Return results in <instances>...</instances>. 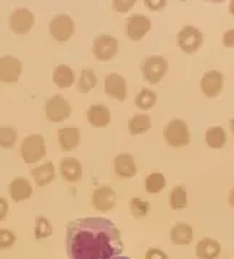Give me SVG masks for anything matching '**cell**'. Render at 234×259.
Returning <instances> with one entry per match:
<instances>
[{
  "label": "cell",
  "mask_w": 234,
  "mask_h": 259,
  "mask_svg": "<svg viewBox=\"0 0 234 259\" xmlns=\"http://www.w3.org/2000/svg\"><path fill=\"white\" fill-rule=\"evenodd\" d=\"M124 250L121 232L104 217L76 219L66 227L69 259H112Z\"/></svg>",
  "instance_id": "cell-1"
},
{
  "label": "cell",
  "mask_w": 234,
  "mask_h": 259,
  "mask_svg": "<svg viewBox=\"0 0 234 259\" xmlns=\"http://www.w3.org/2000/svg\"><path fill=\"white\" fill-rule=\"evenodd\" d=\"M21 156L25 163L34 165L42 160L47 156V144L45 139L41 134H31L26 136L21 144Z\"/></svg>",
  "instance_id": "cell-2"
},
{
  "label": "cell",
  "mask_w": 234,
  "mask_h": 259,
  "mask_svg": "<svg viewBox=\"0 0 234 259\" xmlns=\"http://www.w3.org/2000/svg\"><path fill=\"white\" fill-rule=\"evenodd\" d=\"M164 140L172 147H185L191 143V131L188 124L180 118L170 119L163 130Z\"/></svg>",
  "instance_id": "cell-3"
},
{
  "label": "cell",
  "mask_w": 234,
  "mask_h": 259,
  "mask_svg": "<svg viewBox=\"0 0 234 259\" xmlns=\"http://www.w3.org/2000/svg\"><path fill=\"white\" fill-rule=\"evenodd\" d=\"M169 70V63L162 56H149L141 63V73L144 80L150 84L162 82Z\"/></svg>",
  "instance_id": "cell-4"
},
{
  "label": "cell",
  "mask_w": 234,
  "mask_h": 259,
  "mask_svg": "<svg viewBox=\"0 0 234 259\" xmlns=\"http://www.w3.org/2000/svg\"><path fill=\"white\" fill-rule=\"evenodd\" d=\"M176 39H177V46L179 48L185 53V54H195L198 51L202 42H204V35L202 32L199 31L198 28L192 26V25H186L183 26L177 35H176Z\"/></svg>",
  "instance_id": "cell-5"
},
{
  "label": "cell",
  "mask_w": 234,
  "mask_h": 259,
  "mask_svg": "<svg viewBox=\"0 0 234 259\" xmlns=\"http://www.w3.org/2000/svg\"><path fill=\"white\" fill-rule=\"evenodd\" d=\"M71 112L70 102L61 95H54L45 102V117L50 122H63L70 117Z\"/></svg>",
  "instance_id": "cell-6"
},
{
  "label": "cell",
  "mask_w": 234,
  "mask_h": 259,
  "mask_svg": "<svg viewBox=\"0 0 234 259\" xmlns=\"http://www.w3.org/2000/svg\"><path fill=\"white\" fill-rule=\"evenodd\" d=\"M118 50H119V42L114 35L102 34V35H98L93 39L92 51H93L95 59L99 60V61L112 60L118 54Z\"/></svg>",
  "instance_id": "cell-7"
},
{
  "label": "cell",
  "mask_w": 234,
  "mask_h": 259,
  "mask_svg": "<svg viewBox=\"0 0 234 259\" xmlns=\"http://www.w3.org/2000/svg\"><path fill=\"white\" fill-rule=\"evenodd\" d=\"M48 29H50V35L56 41L64 42V41L70 39L71 35L74 34L76 25H74V19L71 16L61 13L51 19Z\"/></svg>",
  "instance_id": "cell-8"
},
{
  "label": "cell",
  "mask_w": 234,
  "mask_h": 259,
  "mask_svg": "<svg viewBox=\"0 0 234 259\" xmlns=\"http://www.w3.org/2000/svg\"><path fill=\"white\" fill-rule=\"evenodd\" d=\"M117 191L108 185L98 187L92 194V205L99 212H108L114 210L117 205Z\"/></svg>",
  "instance_id": "cell-9"
},
{
  "label": "cell",
  "mask_w": 234,
  "mask_h": 259,
  "mask_svg": "<svg viewBox=\"0 0 234 259\" xmlns=\"http://www.w3.org/2000/svg\"><path fill=\"white\" fill-rule=\"evenodd\" d=\"M150 29H152V21L146 15L135 13L129 16L125 22V35L128 36L131 41H141L149 34Z\"/></svg>",
  "instance_id": "cell-10"
},
{
  "label": "cell",
  "mask_w": 234,
  "mask_h": 259,
  "mask_svg": "<svg viewBox=\"0 0 234 259\" xmlns=\"http://www.w3.org/2000/svg\"><path fill=\"white\" fill-rule=\"evenodd\" d=\"M9 22H11V29H12L15 34L25 35V34H28L34 28V25H35V16H34V13L31 12L29 9L19 8V9L13 11Z\"/></svg>",
  "instance_id": "cell-11"
},
{
  "label": "cell",
  "mask_w": 234,
  "mask_h": 259,
  "mask_svg": "<svg viewBox=\"0 0 234 259\" xmlns=\"http://www.w3.org/2000/svg\"><path fill=\"white\" fill-rule=\"evenodd\" d=\"M22 74V63L15 56H3L0 59V82L15 83Z\"/></svg>",
  "instance_id": "cell-12"
},
{
  "label": "cell",
  "mask_w": 234,
  "mask_h": 259,
  "mask_svg": "<svg viewBox=\"0 0 234 259\" xmlns=\"http://www.w3.org/2000/svg\"><path fill=\"white\" fill-rule=\"evenodd\" d=\"M201 91L207 98H217L224 88V74L218 70H208L204 73L201 82Z\"/></svg>",
  "instance_id": "cell-13"
},
{
  "label": "cell",
  "mask_w": 234,
  "mask_h": 259,
  "mask_svg": "<svg viewBox=\"0 0 234 259\" xmlns=\"http://www.w3.org/2000/svg\"><path fill=\"white\" fill-rule=\"evenodd\" d=\"M104 89H105V94L112 99H117L119 102H124L127 99V94H128L127 80L119 73H109L106 76Z\"/></svg>",
  "instance_id": "cell-14"
},
{
  "label": "cell",
  "mask_w": 234,
  "mask_h": 259,
  "mask_svg": "<svg viewBox=\"0 0 234 259\" xmlns=\"http://www.w3.org/2000/svg\"><path fill=\"white\" fill-rule=\"evenodd\" d=\"M114 174L122 179H131L137 175V165L134 156L129 153H119L114 159Z\"/></svg>",
  "instance_id": "cell-15"
},
{
  "label": "cell",
  "mask_w": 234,
  "mask_h": 259,
  "mask_svg": "<svg viewBox=\"0 0 234 259\" xmlns=\"http://www.w3.org/2000/svg\"><path fill=\"white\" fill-rule=\"evenodd\" d=\"M86 117H87L89 124L95 128L108 127L111 124V119H112L109 108L106 105H102V104H93V105L89 106Z\"/></svg>",
  "instance_id": "cell-16"
},
{
  "label": "cell",
  "mask_w": 234,
  "mask_h": 259,
  "mask_svg": "<svg viewBox=\"0 0 234 259\" xmlns=\"http://www.w3.org/2000/svg\"><path fill=\"white\" fill-rule=\"evenodd\" d=\"M60 174L70 184H77L83 177L82 163L76 157H64L60 162Z\"/></svg>",
  "instance_id": "cell-17"
},
{
  "label": "cell",
  "mask_w": 234,
  "mask_h": 259,
  "mask_svg": "<svg viewBox=\"0 0 234 259\" xmlns=\"http://www.w3.org/2000/svg\"><path fill=\"white\" fill-rule=\"evenodd\" d=\"M195 253L199 259H217L221 255V245L215 239L202 237L195 247Z\"/></svg>",
  "instance_id": "cell-18"
},
{
  "label": "cell",
  "mask_w": 234,
  "mask_h": 259,
  "mask_svg": "<svg viewBox=\"0 0 234 259\" xmlns=\"http://www.w3.org/2000/svg\"><path fill=\"white\" fill-rule=\"evenodd\" d=\"M80 140H82V134L77 127H64L59 130L60 147L64 152L74 150L80 144Z\"/></svg>",
  "instance_id": "cell-19"
},
{
  "label": "cell",
  "mask_w": 234,
  "mask_h": 259,
  "mask_svg": "<svg viewBox=\"0 0 234 259\" xmlns=\"http://www.w3.org/2000/svg\"><path fill=\"white\" fill-rule=\"evenodd\" d=\"M34 189L32 185L29 184L28 179L22 177H18L13 179L9 185V195L15 202H21V201L28 200L32 195Z\"/></svg>",
  "instance_id": "cell-20"
},
{
  "label": "cell",
  "mask_w": 234,
  "mask_h": 259,
  "mask_svg": "<svg viewBox=\"0 0 234 259\" xmlns=\"http://www.w3.org/2000/svg\"><path fill=\"white\" fill-rule=\"evenodd\" d=\"M31 175L35 181L36 187H47L56 179V167L53 162H44L42 165L31 169Z\"/></svg>",
  "instance_id": "cell-21"
},
{
  "label": "cell",
  "mask_w": 234,
  "mask_h": 259,
  "mask_svg": "<svg viewBox=\"0 0 234 259\" xmlns=\"http://www.w3.org/2000/svg\"><path fill=\"white\" fill-rule=\"evenodd\" d=\"M194 239V229L188 223H176L170 230V240L177 246H186Z\"/></svg>",
  "instance_id": "cell-22"
},
{
  "label": "cell",
  "mask_w": 234,
  "mask_h": 259,
  "mask_svg": "<svg viewBox=\"0 0 234 259\" xmlns=\"http://www.w3.org/2000/svg\"><path fill=\"white\" fill-rule=\"evenodd\" d=\"M53 82L59 88H70L73 83L76 82V74L74 70L69 67L67 64H60L53 71Z\"/></svg>",
  "instance_id": "cell-23"
},
{
  "label": "cell",
  "mask_w": 234,
  "mask_h": 259,
  "mask_svg": "<svg viewBox=\"0 0 234 259\" xmlns=\"http://www.w3.org/2000/svg\"><path fill=\"white\" fill-rule=\"evenodd\" d=\"M152 128V118L147 114H135L128 121V131L131 136H140Z\"/></svg>",
  "instance_id": "cell-24"
},
{
  "label": "cell",
  "mask_w": 234,
  "mask_h": 259,
  "mask_svg": "<svg viewBox=\"0 0 234 259\" xmlns=\"http://www.w3.org/2000/svg\"><path fill=\"white\" fill-rule=\"evenodd\" d=\"M205 143L211 149H222L227 143V133L222 127H210L205 133Z\"/></svg>",
  "instance_id": "cell-25"
},
{
  "label": "cell",
  "mask_w": 234,
  "mask_h": 259,
  "mask_svg": "<svg viewBox=\"0 0 234 259\" xmlns=\"http://www.w3.org/2000/svg\"><path fill=\"white\" fill-rule=\"evenodd\" d=\"M156 102H157V94L152 89H149V88H143L134 98L135 106L138 109H144V111L152 109L153 106L156 105Z\"/></svg>",
  "instance_id": "cell-26"
},
{
  "label": "cell",
  "mask_w": 234,
  "mask_h": 259,
  "mask_svg": "<svg viewBox=\"0 0 234 259\" xmlns=\"http://www.w3.org/2000/svg\"><path fill=\"white\" fill-rule=\"evenodd\" d=\"M169 204L173 210H183L188 205V191L183 185H177L170 191Z\"/></svg>",
  "instance_id": "cell-27"
},
{
  "label": "cell",
  "mask_w": 234,
  "mask_h": 259,
  "mask_svg": "<svg viewBox=\"0 0 234 259\" xmlns=\"http://www.w3.org/2000/svg\"><path fill=\"white\" fill-rule=\"evenodd\" d=\"M96 84H98V77H96L95 71L90 70V69L82 70L80 77L77 80V91L80 94H89L92 89L96 88Z\"/></svg>",
  "instance_id": "cell-28"
},
{
  "label": "cell",
  "mask_w": 234,
  "mask_h": 259,
  "mask_svg": "<svg viewBox=\"0 0 234 259\" xmlns=\"http://www.w3.org/2000/svg\"><path fill=\"white\" fill-rule=\"evenodd\" d=\"M53 232H54L53 224H51V222L48 220L47 217L38 215L35 219V227H34V236H35L36 240L47 239V237L53 235Z\"/></svg>",
  "instance_id": "cell-29"
},
{
  "label": "cell",
  "mask_w": 234,
  "mask_h": 259,
  "mask_svg": "<svg viewBox=\"0 0 234 259\" xmlns=\"http://www.w3.org/2000/svg\"><path fill=\"white\" fill-rule=\"evenodd\" d=\"M144 187L149 194H159L166 187V178L162 172H153L146 178Z\"/></svg>",
  "instance_id": "cell-30"
},
{
  "label": "cell",
  "mask_w": 234,
  "mask_h": 259,
  "mask_svg": "<svg viewBox=\"0 0 234 259\" xmlns=\"http://www.w3.org/2000/svg\"><path fill=\"white\" fill-rule=\"evenodd\" d=\"M128 205L131 215L135 217V219H143V217H146V215L149 214V211H150V204H149V201L143 200L140 197L131 198Z\"/></svg>",
  "instance_id": "cell-31"
},
{
  "label": "cell",
  "mask_w": 234,
  "mask_h": 259,
  "mask_svg": "<svg viewBox=\"0 0 234 259\" xmlns=\"http://www.w3.org/2000/svg\"><path fill=\"white\" fill-rule=\"evenodd\" d=\"M18 142V131L13 127H0V147L12 149Z\"/></svg>",
  "instance_id": "cell-32"
},
{
  "label": "cell",
  "mask_w": 234,
  "mask_h": 259,
  "mask_svg": "<svg viewBox=\"0 0 234 259\" xmlns=\"http://www.w3.org/2000/svg\"><path fill=\"white\" fill-rule=\"evenodd\" d=\"M16 243V235L9 229H0V249H9Z\"/></svg>",
  "instance_id": "cell-33"
},
{
  "label": "cell",
  "mask_w": 234,
  "mask_h": 259,
  "mask_svg": "<svg viewBox=\"0 0 234 259\" xmlns=\"http://www.w3.org/2000/svg\"><path fill=\"white\" fill-rule=\"evenodd\" d=\"M135 5V0H114L112 2V8L114 11H117L119 13H127L129 12Z\"/></svg>",
  "instance_id": "cell-34"
},
{
  "label": "cell",
  "mask_w": 234,
  "mask_h": 259,
  "mask_svg": "<svg viewBox=\"0 0 234 259\" xmlns=\"http://www.w3.org/2000/svg\"><path fill=\"white\" fill-rule=\"evenodd\" d=\"M144 259H169V255H167L164 250L159 249V247H150V249L146 252Z\"/></svg>",
  "instance_id": "cell-35"
},
{
  "label": "cell",
  "mask_w": 234,
  "mask_h": 259,
  "mask_svg": "<svg viewBox=\"0 0 234 259\" xmlns=\"http://www.w3.org/2000/svg\"><path fill=\"white\" fill-rule=\"evenodd\" d=\"M167 2L166 0H144V6L150 11H160L166 8Z\"/></svg>",
  "instance_id": "cell-36"
},
{
  "label": "cell",
  "mask_w": 234,
  "mask_h": 259,
  "mask_svg": "<svg viewBox=\"0 0 234 259\" xmlns=\"http://www.w3.org/2000/svg\"><path fill=\"white\" fill-rule=\"evenodd\" d=\"M222 46L227 48H234V28L224 32V35H222Z\"/></svg>",
  "instance_id": "cell-37"
},
{
  "label": "cell",
  "mask_w": 234,
  "mask_h": 259,
  "mask_svg": "<svg viewBox=\"0 0 234 259\" xmlns=\"http://www.w3.org/2000/svg\"><path fill=\"white\" fill-rule=\"evenodd\" d=\"M8 211H9V204H8V201H6V198L0 197V222L6 219Z\"/></svg>",
  "instance_id": "cell-38"
},
{
  "label": "cell",
  "mask_w": 234,
  "mask_h": 259,
  "mask_svg": "<svg viewBox=\"0 0 234 259\" xmlns=\"http://www.w3.org/2000/svg\"><path fill=\"white\" fill-rule=\"evenodd\" d=\"M228 204L234 208V188L230 191V195H228Z\"/></svg>",
  "instance_id": "cell-39"
},
{
  "label": "cell",
  "mask_w": 234,
  "mask_h": 259,
  "mask_svg": "<svg viewBox=\"0 0 234 259\" xmlns=\"http://www.w3.org/2000/svg\"><path fill=\"white\" fill-rule=\"evenodd\" d=\"M228 11H230V13L234 16V0L230 2V5H228Z\"/></svg>",
  "instance_id": "cell-40"
},
{
  "label": "cell",
  "mask_w": 234,
  "mask_h": 259,
  "mask_svg": "<svg viewBox=\"0 0 234 259\" xmlns=\"http://www.w3.org/2000/svg\"><path fill=\"white\" fill-rule=\"evenodd\" d=\"M230 130H231V133L234 134V118H231V119H230Z\"/></svg>",
  "instance_id": "cell-41"
},
{
  "label": "cell",
  "mask_w": 234,
  "mask_h": 259,
  "mask_svg": "<svg viewBox=\"0 0 234 259\" xmlns=\"http://www.w3.org/2000/svg\"><path fill=\"white\" fill-rule=\"evenodd\" d=\"M112 259H132V258H129V256H122V255H119V256H115V258H112Z\"/></svg>",
  "instance_id": "cell-42"
}]
</instances>
